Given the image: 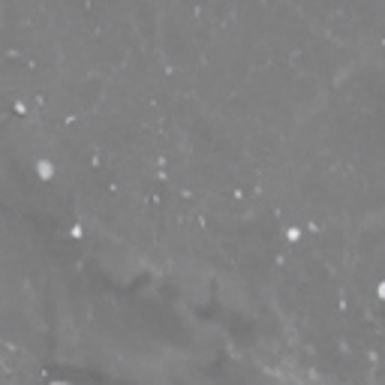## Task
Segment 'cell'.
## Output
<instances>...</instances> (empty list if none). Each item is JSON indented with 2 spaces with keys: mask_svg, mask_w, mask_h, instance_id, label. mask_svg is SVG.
Returning a JSON list of instances; mask_svg holds the SVG:
<instances>
[{
  "mask_svg": "<svg viewBox=\"0 0 385 385\" xmlns=\"http://www.w3.org/2000/svg\"><path fill=\"white\" fill-rule=\"evenodd\" d=\"M36 175H39L42 181H48V178L54 175V169H51V163H45V160H42V163H36Z\"/></svg>",
  "mask_w": 385,
  "mask_h": 385,
  "instance_id": "obj_1",
  "label": "cell"
},
{
  "mask_svg": "<svg viewBox=\"0 0 385 385\" xmlns=\"http://www.w3.org/2000/svg\"><path fill=\"white\" fill-rule=\"evenodd\" d=\"M298 235H301L298 229H286V238H292V241H298Z\"/></svg>",
  "mask_w": 385,
  "mask_h": 385,
  "instance_id": "obj_2",
  "label": "cell"
}]
</instances>
